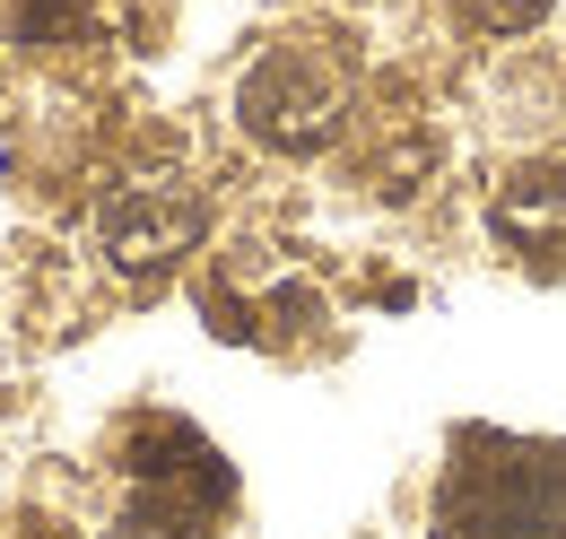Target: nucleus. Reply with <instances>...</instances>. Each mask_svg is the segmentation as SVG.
Listing matches in <instances>:
<instances>
[{
	"mask_svg": "<svg viewBox=\"0 0 566 539\" xmlns=\"http://www.w3.org/2000/svg\"><path fill=\"white\" fill-rule=\"evenodd\" d=\"M427 539H566V435L453 426Z\"/></svg>",
	"mask_w": 566,
	"mask_h": 539,
	"instance_id": "obj_1",
	"label": "nucleus"
},
{
	"mask_svg": "<svg viewBox=\"0 0 566 539\" xmlns=\"http://www.w3.org/2000/svg\"><path fill=\"white\" fill-rule=\"evenodd\" d=\"M123 505L105 539H227L235 514V471L218 444L184 418H132L123 426Z\"/></svg>",
	"mask_w": 566,
	"mask_h": 539,
	"instance_id": "obj_2",
	"label": "nucleus"
},
{
	"mask_svg": "<svg viewBox=\"0 0 566 539\" xmlns=\"http://www.w3.org/2000/svg\"><path fill=\"white\" fill-rule=\"evenodd\" d=\"M349 87H357V62L340 35H280L262 62L244 70L235 87V114L262 148H323L349 114Z\"/></svg>",
	"mask_w": 566,
	"mask_h": 539,
	"instance_id": "obj_3",
	"label": "nucleus"
},
{
	"mask_svg": "<svg viewBox=\"0 0 566 539\" xmlns=\"http://www.w3.org/2000/svg\"><path fill=\"white\" fill-rule=\"evenodd\" d=\"M192 235H201V201L184 183H114L96 209V244L123 278L166 270L175 253H192Z\"/></svg>",
	"mask_w": 566,
	"mask_h": 539,
	"instance_id": "obj_4",
	"label": "nucleus"
},
{
	"mask_svg": "<svg viewBox=\"0 0 566 539\" xmlns=\"http://www.w3.org/2000/svg\"><path fill=\"white\" fill-rule=\"evenodd\" d=\"M496 235L532 262H566V166H532L496 192Z\"/></svg>",
	"mask_w": 566,
	"mask_h": 539,
	"instance_id": "obj_5",
	"label": "nucleus"
},
{
	"mask_svg": "<svg viewBox=\"0 0 566 539\" xmlns=\"http://www.w3.org/2000/svg\"><path fill=\"white\" fill-rule=\"evenodd\" d=\"M471 27H496V35H514V27H541L549 18V0H453Z\"/></svg>",
	"mask_w": 566,
	"mask_h": 539,
	"instance_id": "obj_6",
	"label": "nucleus"
}]
</instances>
